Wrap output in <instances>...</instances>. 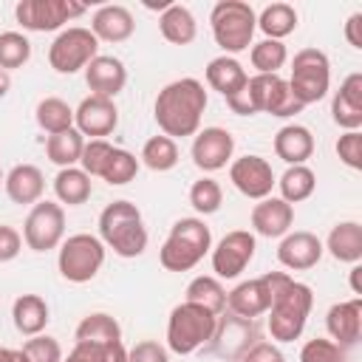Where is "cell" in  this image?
<instances>
[{
    "mask_svg": "<svg viewBox=\"0 0 362 362\" xmlns=\"http://www.w3.org/2000/svg\"><path fill=\"white\" fill-rule=\"evenodd\" d=\"M269 291H272V305L266 311L269 334L274 342H294L305 331L311 305H314V291L311 286L294 280L286 272H266L263 274Z\"/></svg>",
    "mask_w": 362,
    "mask_h": 362,
    "instance_id": "1",
    "label": "cell"
},
{
    "mask_svg": "<svg viewBox=\"0 0 362 362\" xmlns=\"http://www.w3.org/2000/svg\"><path fill=\"white\" fill-rule=\"evenodd\" d=\"M204 110H206V90H204V82L192 76H181L164 85L153 102V116L161 133L170 139L195 136L201 127Z\"/></svg>",
    "mask_w": 362,
    "mask_h": 362,
    "instance_id": "2",
    "label": "cell"
},
{
    "mask_svg": "<svg viewBox=\"0 0 362 362\" xmlns=\"http://www.w3.org/2000/svg\"><path fill=\"white\" fill-rule=\"evenodd\" d=\"M99 240L119 257H139L147 249V229L141 212L130 201H113L99 215Z\"/></svg>",
    "mask_w": 362,
    "mask_h": 362,
    "instance_id": "3",
    "label": "cell"
},
{
    "mask_svg": "<svg viewBox=\"0 0 362 362\" xmlns=\"http://www.w3.org/2000/svg\"><path fill=\"white\" fill-rule=\"evenodd\" d=\"M212 249V232L204 218H178L158 249V263L167 272H189Z\"/></svg>",
    "mask_w": 362,
    "mask_h": 362,
    "instance_id": "4",
    "label": "cell"
},
{
    "mask_svg": "<svg viewBox=\"0 0 362 362\" xmlns=\"http://www.w3.org/2000/svg\"><path fill=\"white\" fill-rule=\"evenodd\" d=\"M218 317L195 303H178L167 317V351L178 356H189L198 348L209 345L215 334Z\"/></svg>",
    "mask_w": 362,
    "mask_h": 362,
    "instance_id": "5",
    "label": "cell"
},
{
    "mask_svg": "<svg viewBox=\"0 0 362 362\" xmlns=\"http://www.w3.org/2000/svg\"><path fill=\"white\" fill-rule=\"evenodd\" d=\"M209 25L218 48H223L226 57H235L252 45V37L257 31V14L243 0H221L209 11Z\"/></svg>",
    "mask_w": 362,
    "mask_h": 362,
    "instance_id": "6",
    "label": "cell"
},
{
    "mask_svg": "<svg viewBox=\"0 0 362 362\" xmlns=\"http://www.w3.org/2000/svg\"><path fill=\"white\" fill-rule=\"evenodd\" d=\"M294 102L314 105L331 88V62L320 48H300L291 59V76L286 79Z\"/></svg>",
    "mask_w": 362,
    "mask_h": 362,
    "instance_id": "7",
    "label": "cell"
},
{
    "mask_svg": "<svg viewBox=\"0 0 362 362\" xmlns=\"http://www.w3.org/2000/svg\"><path fill=\"white\" fill-rule=\"evenodd\" d=\"M105 243L90 232L68 235L59 243L57 269L68 283H90L105 266Z\"/></svg>",
    "mask_w": 362,
    "mask_h": 362,
    "instance_id": "8",
    "label": "cell"
},
{
    "mask_svg": "<svg viewBox=\"0 0 362 362\" xmlns=\"http://www.w3.org/2000/svg\"><path fill=\"white\" fill-rule=\"evenodd\" d=\"M96 54H99V40L93 37V31L82 25H71L54 37L48 48V62L57 74H76L85 71V65Z\"/></svg>",
    "mask_w": 362,
    "mask_h": 362,
    "instance_id": "9",
    "label": "cell"
},
{
    "mask_svg": "<svg viewBox=\"0 0 362 362\" xmlns=\"http://www.w3.org/2000/svg\"><path fill=\"white\" fill-rule=\"evenodd\" d=\"M88 6L85 3H74V0H20L14 6V17L25 31H59L68 20L85 14Z\"/></svg>",
    "mask_w": 362,
    "mask_h": 362,
    "instance_id": "10",
    "label": "cell"
},
{
    "mask_svg": "<svg viewBox=\"0 0 362 362\" xmlns=\"http://www.w3.org/2000/svg\"><path fill=\"white\" fill-rule=\"evenodd\" d=\"M23 240L31 252H51L65 240V209L54 201H37L23 223Z\"/></svg>",
    "mask_w": 362,
    "mask_h": 362,
    "instance_id": "11",
    "label": "cell"
},
{
    "mask_svg": "<svg viewBox=\"0 0 362 362\" xmlns=\"http://www.w3.org/2000/svg\"><path fill=\"white\" fill-rule=\"evenodd\" d=\"M246 90H249V99L255 105V113L288 119V116H297L303 110V105L294 102L288 82L280 74H255V76H249Z\"/></svg>",
    "mask_w": 362,
    "mask_h": 362,
    "instance_id": "12",
    "label": "cell"
},
{
    "mask_svg": "<svg viewBox=\"0 0 362 362\" xmlns=\"http://www.w3.org/2000/svg\"><path fill=\"white\" fill-rule=\"evenodd\" d=\"M257 249V240L249 229H232L226 232L209 252H212V272L218 280H235L246 272Z\"/></svg>",
    "mask_w": 362,
    "mask_h": 362,
    "instance_id": "13",
    "label": "cell"
},
{
    "mask_svg": "<svg viewBox=\"0 0 362 362\" xmlns=\"http://www.w3.org/2000/svg\"><path fill=\"white\" fill-rule=\"evenodd\" d=\"M229 181L235 189L252 201H263L272 195V187L277 184L272 164L263 156H240L229 164Z\"/></svg>",
    "mask_w": 362,
    "mask_h": 362,
    "instance_id": "14",
    "label": "cell"
},
{
    "mask_svg": "<svg viewBox=\"0 0 362 362\" xmlns=\"http://www.w3.org/2000/svg\"><path fill=\"white\" fill-rule=\"evenodd\" d=\"M192 164L204 173H218L232 161L235 139L226 127H204L192 139Z\"/></svg>",
    "mask_w": 362,
    "mask_h": 362,
    "instance_id": "15",
    "label": "cell"
},
{
    "mask_svg": "<svg viewBox=\"0 0 362 362\" xmlns=\"http://www.w3.org/2000/svg\"><path fill=\"white\" fill-rule=\"evenodd\" d=\"M116 124H119V110H116L113 99H105V96H93L90 93L74 110V127L82 136L105 139V136H110L116 130Z\"/></svg>",
    "mask_w": 362,
    "mask_h": 362,
    "instance_id": "16",
    "label": "cell"
},
{
    "mask_svg": "<svg viewBox=\"0 0 362 362\" xmlns=\"http://www.w3.org/2000/svg\"><path fill=\"white\" fill-rule=\"evenodd\" d=\"M322 252H325L322 249V240L314 232L297 229V232H288V235L280 238L277 260L288 272H305V269H314L320 263Z\"/></svg>",
    "mask_w": 362,
    "mask_h": 362,
    "instance_id": "17",
    "label": "cell"
},
{
    "mask_svg": "<svg viewBox=\"0 0 362 362\" xmlns=\"http://www.w3.org/2000/svg\"><path fill=\"white\" fill-rule=\"evenodd\" d=\"M85 82L90 88L93 96H105V99H116L124 85H127V68L119 57L110 54H96L88 65H85Z\"/></svg>",
    "mask_w": 362,
    "mask_h": 362,
    "instance_id": "18",
    "label": "cell"
},
{
    "mask_svg": "<svg viewBox=\"0 0 362 362\" xmlns=\"http://www.w3.org/2000/svg\"><path fill=\"white\" fill-rule=\"evenodd\" d=\"M325 328L331 334V342L339 348H354L362 337V297L334 303L325 314Z\"/></svg>",
    "mask_w": 362,
    "mask_h": 362,
    "instance_id": "19",
    "label": "cell"
},
{
    "mask_svg": "<svg viewBox=\"0 0 362 362\" xmlns=\"http://www.w3.org/2000/svg\"><path fill=\"white\" fill-rule=\"evenodd\" d=\"M331 119L342 130H359L362 127V74L354 71L342 79L339 90L331 99Z\"/></svg>",
    "mask_w": 362,
    "mask_h": 362,
    "instance_id": "20",
    "label": "cell"
},
{
    "mask_svg": "<svg viewBox=\"0 0 362 362\" xmlns=\"http://www.w3.org/2000/svg\"><path fill=\"white\" fill-rule=\"evenodd\" d=\"M294 223V206L286 204L283 198H263L252 206V229L260 238H283L291 232Z\"/></svg>",
    "mask_w": 362,
    "mask_h": 362,
    "instance_id": "21",
    "label": "cell"
},
{
    "mask_svg": "<svg viewBox=\"0 0 362 362\" xmlns=\"http://www.w3.org/2000/svg\"><path fill=\"white\" fill-rule=\"evenodd\" d=\"M269 305H272V291L263 277L243 280L232 291H226V308L235 317L255 320V317H263L269 311Z\"/></svg>",
    "mask_w": 362,
    "mask_h": 362,
    "instance_id": "22",
    "label": "cell"
},
{
    "mask_svg": "<svg viewBox=\"0 0 362 362\" xmlns=\"http://www.w3.org/2000/svg\"><path fill=\"white\" fill-rule=\"evenodd\" d=\"M90 31L99 42H124L133 37L136 31V20L130 14L127 6H119V3H107V6H99L93 11V20H90Z\"/></svg>",
    "mask_w": 362,
    "mask_h": 362,
    "instance_id": "23",
    "label": "cell"
},
{
    "mask_svg": "<svg viewBox=\"0 0 362 362\" xmlns=\"http://www.w3.org/2000/svg\"><path fill=\"white\" fill-rule=\"evenodd\" d=\"M3 187H6V195L11 204H20V206H34L37 201H42V192H45V175L37 164H14L6 178H3Z\"/></svg>",
    "mask_w": 362,
    "mask_h": 362,
    "instance_id": "24",
    "label": "cell"
},
{
    "mask_svg": "<svg viewBox=\"0 0 362 362\" xmlns=\"http://www.w3.org/2000/svg\"><path fill=\"white\" fill-rule=\"evenodd\" d=\"M274 156L288 167L305 164L314 156V136L305 124H283L274 136Z\"/></svg>",
    "mask_w": 362,
    "mask_h": 362,
    "instance_id": "25",
    "label": "cell"
},
{
    "mask_svg": "<svg viewBox=\"0 0 362 362\" xmlns=\"http://www.w3.org/2000/svg\"><path fill=\"white\" fill-rule=\"evenodd\" d=\"M246 82H249V74H246V68L235 57L221 54V57L209 59V65H206V85L212 90H218L223 99H229L238 90H243Z\"/></svg>",
    "mask_w": 362,
    "mask_h": 362,
    "instance_id": "26",
    "label": "cell"
},
{
    "mask_svg": "<svg viewBox=\"0 0 362 362\" xmlns=\"http://www.w3.org/2000/svg\"><path fill=\"white\" fill-rule=\"evenodd\" d=\"M322 249H328V255L339 263H359L362 260V223L356 221H339L331 232L328 240L322 243Z\"/></svg>",
    "mask_w": 362,
    "mask_h": 362,
    "instance_id": "27",
    "label": "cell"
},
{
    "mask_svg": "<svg viewBox=\"0 0 362 362\" xmlns=\"http://www.w3.org/2000/svg\"><path fill=\"white\" fill-rule=\"evenodd\" d=\"M11 320H14V328L23 337H37V334L45 331V325L51 320V311H48V303L40 294H20L11 305Z\"/></svg>",
    "mask_w": 362,
    "mask_h": 362,
    "instance_id": "28",
    "label": "cell"
},
{
    "mask_svg": "<svg viewBox=\"0 0 362 362\" xmlns=\"http://www.w3.org/2000/svg\"><path fill=\"white\" fill-rule=\"evenodd\" d=\"M158 31L167 42L173 45H189L198 34V23L192 17V11L181 3H170L161 14H158Z\"/></svg>",
    "mask_w": 362,
    "mask_h": 362,
    "instance_id": "29",
    "label": "cell"
},
{
    "mask_svg": "<svg viewBox=\"0 0 362 362\" xmlns=\"http://www.w3.org/2000/svg\"><path fill=\"white\" fill-rule=\"evenodd\" d=\"M76 342H90V345H105V342H116L122 339V325L113 314L107 311H93L88 317L79 320L76 331H74Z\"/></svg>",
    "mask_w": 362,
    "mask_h": 362,
    "instance_id": "30",
    "label": "cell"
},
{
    "mask_svg": "<svg viewBox=\"0 0 362 362\" xmlns=\"http://www.w3.org/2000/svg\"><path fill=\"white\" fill-rule=\"evenodd\" d=\"M90 189H93V181L82 167H62L54 175V192H57L59 204L79 206L90 198Z\"/></svg>",
    "mask_w": 362,
    "mask_h": 362,
    "instance_id": "31",
    "label": "cell"
},
{
    "mask_svg": "<svg viewBox=\"0 0 362 362\" xmlns=\"http://www.w3.org/2000/svg\"><path fill=\"white\" fill-rule=\"evenodd\" d=\"M82 147H85V136L71 127V130H62V133H54L48 136L45 141V156L51 164H57L59 170L62 167H76L79 158H82Z\"/></svg>",
    "mask_w": 362,
    "mask_h": 362,
    "instance_id": "32",
    "label": "cell"
},
{
    "mask_svg": "<svg viewBox=\"0 0 362 362\" xmlns=\"http://www.w3.org/2000/svg\"><path fill=\"white\" fill-rule=\"evenodd\" d=\"M257 28L266 34V40H280L294 34L297 28V8L288 3H269L260 14H257Z\"/></svg>",
    "mask_w": 362,
    "mask_h": 362,
    "instance_id": "33",
    "label": "cell"
},
{
    "mask_svg": "<svg viewBox=\"0 0 362 362\" xmlns=\"http://www.w3.org/2000/svg\"><path fill=\"white\" fill-rule=\"evenodd\" d=\"M277 187H280V198L286 204H300V201L314 195L317 175H314V170L308 164H294V167H286V173L280 175Z\"/></svg>",
    "mask_w": 362,
    "mask_h": 362,
    "instance_id": "34",
    "label": "cell"
},
{
    "mask_svg": "<svg viewBox=\"0 0 362 362\" xmlns=\"http://www.w3.org/2000/svg\"><path fill=\"white\" fill-rule=\"evenodd\" d=\"M34 119L48 136H54V133H62V130L74 127V107L59 96H45V99L37 102Z\"/></svg>",
    "mask_w": 362,
    "mask_h": 362,
    "instance_id": "35",
    "label": "cell"
},
{
    "mask_svg": "<svg viewBox=\"0 0 362 362\" xmlns=\"http://www.w3.org/2000/svg\"><path fill=\"white\" fill-rule=\"evenodd\" d=\"M187 303H195V305L212 311L215 317H221V311L226 308V288L218 277L201 274L187 286Z\"/></svg>",
    "mask_w": 362,
    "mask_h": 362,
    "instance_id": "36",
    "label": "cell"
},
{
    "mask_svg": "<svg viewBox=\"0 0 362 362\" xmlns=\"http://www.w3.org/2000/svg\"><path fill=\"white\" fill-rule=\"evenodd\" d=\"M141 164L150 167L153 173H167L178 164V144L170 136H150L141 147Z\"/></svg>",
    "mask_w": 362,
    "mask_h": 362,
    "instance_id": "37",
    "label": "cell"
},
{
    "mask_svg": "<svg viewBox=\"0 0 362 362\" xmlns=\"http://www.w3.org/2000/svg\"><path fill=\"white\" fill-rule=\"evenodd\" d=\"M139 167H141V161L130 150L113 147V153H110V158H107V164H105L99 178H105L110 187H124L139 175Z\"/></svg>",
    "mask_w": 362,
    "mask_h": 362,
    "instance_id": "38",
    "label": "cell"
},
{
    "mask_svg": "<svg viewBox=\"0 0 362 362\" xmlns=\"http://www.w3.org/2000/svg\"><path fill=\"white\" fill-rule=\"evenodd\" d=\"M249 59H252V68L257 74H280V68L288 59V51L280 40H260L252 45Z\"/></svg>",
    "mask_w": 362,
    "mask_h": 362,
    "instance_id": "39",
    "label": "cell"
},
{
    "mask_svg": "<svg viewBox=\"0 0 362 362\" xmlns=\"http://www.w3.org/2000/svg\"><path fill=\"white\" fill-rule=\"evenodd\" d=\"M31 59V42L20 31H3L0 34V71L23 68Z\"/></svg>",
    "mask_w": 362,
    "mask_h": 362,
    "instance_id": "40",
    "label": "cell"
},
{
    "mask_svg": "<svg viewBox=\"0 0 362 362\" xmlns=\"http://www.w3.org/2000/svg\"><path fill=\"white\" fill-rule=\"evenodd\" d=\"M189 204H192V209H195L198 215H215V212L221 209V204H223V189H221V184H218L215 178H209V175L198 178V181L189 187Z\"/></svg>",
    "mask_w": 362,
    "mask_h": 362,
    "instance_id": "41",
    "label": "cell"
},
{
    "mask_svg": "<svg viewBox=\"0 0 362 362\" xmlns=\"http://www.w3.org/2000/svg\"><path fill=\"white\" fill-rule=\"evenodd\" d=\"M110 153H113V144H110L107 139H90V141H85V147H82L79 167H82L90 178H93V175H102V170H105Z\"/></svg>",
    "mask_w": 362,
    "mask_h": 362,
    "instance_id": "42",
    "label": "cell"
},
{
    "mask_svg": "<svg viewBox=\"0 0 362 362\" xmlns=\"http://www.w3.org/2000/svg\"><path fill=\"white\" fill-rule=\"evenodd\" d=\"M23 351H25L28 362H62V345L54 337H45V334L28 337L23 342Z\"/></svg>",
    "mask_w": 362,
    "mask_h": 362,
    "instance_id": "43",
    "label": "cell"
},
{
    "mask_svg": "<svg viewBox=\"0 0 362 362\" xmlns=\"http://www.w3.org/2000/svg\"><path fill=\"white\" fill-rule=\"evenodd\" d=\"M300 362H345V348H339L331 339H308L300 351Z\"/></svg>",
    "mask_w": 362,
    "mask_h": 362,
    "instance_id": "44",
    "label": "cell"
},
{
    "mask_svg": "<svg viewBox=\"0 0 362 362\" xmlns=\"http://www.w3.org/2000/svg\"><path fill=\"white\" fill-rule=\"evenodd\" d=\"M334 150H337V156H339V161H342L345 167L362 170V133H359V130H345V133L337 139Z\"/></svg>",
    "mask_w": 362,
    "mask_h": 362,
    "instance_id": "45",
    "label": "cell"
},
{
    "mask_svg": "<svg viewBox=\"0 0 362 362\" xmlns=\"http://www.w3.org/2000/svg\"><path fill=\"white\" fill-rule=\"evenodd\" d=\"M127 362H170V354L156 339H141L127 351Z\"/></svg>",
    "mask_w": 362,
    "mask_h": 362,
    "instance_id": "46",
    "label": "cell"
},
{
    "mask_svg": "<svg viewBox=\"0 0 362 362\" xmlns=\"http://www.w3.org/2000/svg\"><path fill=\"white\" fill-rule=\"evenodd\" d=\"M238 362H286V356L274 342H255L240 354Z\"/></svg>",
    "mask_w": 362,
    "mask_h": 362,
    "instance_id": "47",
    "label": "cell"
},
{
    "mask_svg": "<svg viewBox=\"0 0 362 362\" xmlns=\"http://www.w3.org/2000/svg\"><path fill=\"white\" fill-rule=\"evenodd\" d=\"M20 252H23V235L14 226L0 223V263L14 260Z\"/></svg>",
    "mask_w": 362,
    "mask_h": 362,
    "instance_id": "48",
    "label": "cell"
},
{
    "mask_svg": "<svg viewBox=\"0 0 362 362\" xmlns=\"http://www.w3.org/2000/svg\"><path fill=\"white\" fill-rule=\"evenodd\" d=\"M62 362H99V348L90 342H74L71 354L62 356Z\"/></svg>",
    "mask_w": 362,
    "mask_h": 362,
    "instance_id": "49",
    "label": "cell"
},
{
    "mask_svg": "<svg viewBox=\"0 0 362 362\" xmlns=\"http://www.w3.org/2000/svg\"><path fill=\"white\" fill-rule=\"evenodd\" d=\"M99 348V362H127V348L122 339L116 342H105V345H96Z\"/></svg>",
    "mask_w": 362,
    "mask_h": 362,
    "instance_id": "50",
    "label": "cell"
},
{
    "mask_svg": "<svg viewBox=\"0 0 362 362\" xmlns=\"http://www.w3.org/2000/svg\"><path fill=\"white\" fill-rule=\"evenodd\" d=\"M345 40H348V45L351 48H362V11H354L351 17H348V23H345Z\"/></svg>",
    "mask_w": 362,
    "mask_h": 362,
    "instance_id": "51",
    "label": "cell"
},
{
    "mask_svg": "<svg viewBox=\"0 0 362 362\" xmlns=\"http://www.w3.org/2000/svg\"><path fill=\"white\" fill-rule=\"evenodd\" d=\"M226 105H229L232 113H238V116H255V105H252V99H249L246 85H243V90H238L235 96H229Z\"/></svg>",
    "mask_w": 362,
    "mask_h": 362,
    "instance_id": "52",
    "label": "cell"
},
{
    "mask_svg": "<svg viewBox=\"0 0 362 362\" xmlns=\"http://www.w3.org/2000/svg\"><path fill=\"white\" fill-rule=\"evenodd\" d=\"M0 362H28L23 348H3L0 345Z\"/></svg>",
    "mask_w": 362,
    "mask_h": 362,
    "instance_id": "53",
    "label": "cell"
},
{
    "mask_svg": "<svg viewBox=\"0 0 362 362\" xmlns=\"http://www.w3.org/2000/svg\"><path fill=\"white\" fill-rule=\"evenodd\" d=\"M359 274H362V266L354 263V269H351V291H354L356 297H362V280H359Z\"/></svg>",
    "mask_w": 362,
    "mask_h": 362,
    "instance_id": "54",
    "label": "cell"
},
{
    "mask_svg": "<svg viewBox=\"0 0 362 362\" xmlns=\"http://www.w3.org/2000/svg\"><path fill=\"white\" fill-rule=\"evenodd\" d=\"M8 88H11V76L6 71H0V99L8 93Z\"/></svg>",
    "mask_w": 362,
    "mask_h": 362,
    "instance_id": "55",
    "label": "cell"
},
{
    "mask_svg": "<svg viewBox=\"0 0 362 362\" xmlns=\"http://www.w3.org/2000/svg\"><path fill=\"white\" fill-rule=\"evenodd\" d=\"M3 178H6V175H3V170H0V184H3Z\"/></svg>",
    "mask_w": 362,
    "mask_h": 362,
    "instance_id": "56",
    "label": "cell"
}]
</instances>
